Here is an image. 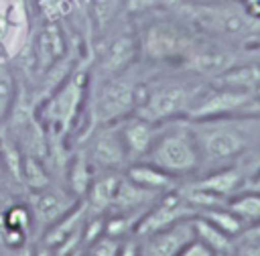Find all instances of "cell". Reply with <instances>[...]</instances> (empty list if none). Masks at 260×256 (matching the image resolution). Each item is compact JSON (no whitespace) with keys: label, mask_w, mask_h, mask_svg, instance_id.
Returning a JSON list of instances; mask_svg holds the SVG:
<instances>
[{"label":"cell","mask_w":260,"mask_h":256,"mask_svg":"<svg viewBox=\"0 0 260 256\" xmlns=\"http://www.w3.org/2000/svg\"><path fill=\"white\" fill-rule=\"evenodd\" d=\"M201 154V171L256 161L260 154V112L187 120Z\"/></svg>","instance_id":"1"},{"label":"cell","mask_w":260,"mask_h":256,"mask_svg":"<svg viewBox=\"0 0 260 256\" xmlns=\"http://www.w3.org/2000/svg\"><path fill=\"white\" fill-rule=\"evenodd\" d=\"M205 85V79L179 67L148 65L136 89L134 114L154 124L187 118L191 106Z\"/></svg>","instance_id":"2"},{"label":"cell","mask_w":260,"mask_h":256,"mask_svg":"<svg viewBox=\"0 0 260 256\" xmlns=\"http://www.w3.org/2000/svg\"><path fill=\"white\" fill-rule=\"evenodd\" d=\"M140 61L154 67H177L199 30L179 12L160 6L130 14Z\"/></svg>","instance_id":"3"},{"label":"cell","mask_w":260,"mask_h":256,"mask_svg":"<svg viewBox=\"0 0 260 256\" xmlns=\"http://www.w3.org/2000/svg\"><path fill=\"white\" fill-rule=\"evenodd\" d=\"M175 12L185 16L199 33L240 49H252L260 43V20L250 16L238 0H219L209 4L185 2Z\"/></svg>","instance_id":"4"},{"label":"cell","mask_w":260,"mask_h":256,"mask_svg":"<svg viewBox=\"0 0 260 256\" xmlns=\"http://www.w3.org/2000/svg\"><path fill=\"white\" fill-rule=\"evenodd\" d=\"M146 63L138 61L130 69L100 79L89 81V93H87V126L77 136L75 142H79L89 130H93L100 124H116L122 118L134 114L136 108V89L140 79L146 73Z\"/></svg>","instance_id":"5"},{"label":"cell","mask_w":260,"mask_h":256,"mask_svg":"<svg viewBox=\"0 0 260 256\" xmlns=\"http://www.w3.org/2000/svg\"><path fill=\"white\" fill-rule=\"evenodd\" d=\"M87 93H89V69H87V59H83L39 104L37 118L43 122L47 130L65 136L69 140L71 130L75 128L81 112L87 106Z\"/></svg>","instance_id":"6"},{"label":"cell","mask_w":260,"mask_h":256,"mask_svg":"<svg viewBox=\"0 0 260 256\" xmlns=\"http://www.w3.org/2000/svg\"><path fill=\"white\" fill-rule=\"evenodd\" d=\"M140 61L136 33L130 14L116 26L102 35H95L87 47V69L89 81H100L118 75Z\"/></svg>","instance_id":"7"},{"label":"cell","mask_w":260,"mask_h":256,"mask_svg":"<svg viewBox=\"0 0 260 256\" xmlns=\"http://www.w3.org/2000/svg\"><path fill=\"white\" fill-rule=\"evenodd\" d=\"M144 161L162 169L177 181L199 173L201 154L189 122L185 118L165 122Z\"/></svg>","instance_id":"8"},{"label":"cell","mask_w":260,"mask_h":256,"mask_svg":"<svg viewBox=\"0 0 260 256\" xmlns=\"http://www.w3.org/2000/svg\"><path fill=\"white\" fill-rule=\"evenodd\" d=\"M244 53L246 49H240L236 45L199 33L177 67L205 81H211L219 73H223L232 63H236Z\"/></svg>","instance_id":"9"},{"label":"cell","mask_w":260,"mask_h":256,"mask_svg":"<svg viewBox=\"0 0 260 256\" xmlns=\"http://www.w3.org/2000/svg\"><path fill=\"white\" fill-rule=\"evenodd\" d=\"M254 112H260V93L236 91L207 81V85L197 95L185 120H203V118L254 114Z\"/></svg>","instance_id":"10"},{"label":"cell","mask_w":260,"mask_h":256,"mask_svg":"<svg viewBox=\"0 0 260 256\" xmlns=\"http://www.w3.org/2000/svg\"><path fill=\"white\" fill-rule=\"evenodd\" d=\"M28 45H30L32 59H35V73H37L35 83L51 67H55L57 63H61V61H65L67 57L73 55L69 33H67V28L63 26V22L59 18L43 16V20L30 30Z\"/></svg>","instance_id":"11"},{"label":"cell","mask_w":260,"mask_h":256,"mask_svg":"<svg viewBox=\"0 0 260 256\" xmlns=\"http://www.w3.org/2000/svg\"><path fill=\"white\" fill-rule=\"evenodd\" d=\"M79 150L85 154L93 173L98 171H124L130 161L116 124H100L89 130L79 142Z\"/></svg>","instance_id":"12"},{"label":"cell","mask_w":260,"mask_h":256,"mask_svg":"<svg viewBox=\"0 0 260 256\" xmlns=\"http://www.w3.org/2000/svg\"><path fill=\"white\" fill-rule=\"evenodd\" d=\"M79 199L65 185H49L39 191H28V209L32 215V226L41 228V234L59 221L69 209L75 207Z\"/></svg>","instance_id":"13"},{"label":"cell","mask_w":260,"mask_h":256,"mask_svg":"<svg viewBox=\"0 0 260 256\" xmlns=\"http://www.w3.org/2000/svg\"><path fill=\"white\" fill-rule=\"evenodd\" d=\"M132 240L136 242L138 256H177L191 240H195V232L191 217H185L152 234Z\"/></svg>","instance_id":"14"},{"label":"cell","mask_w":260,"mask_h":256,"mask_svg":"<svg viewBox=\"0 0 260 256\" xmlns=\"http://www.w3.org/2000/svg\"><path fill=\"white\" fill-rule=\"evenodd\" d=\"M209 83L236 91L260 93V51L246 49V53L236 63H232L223 73H219Z\"/></svg>","instance_id":"15"},{"label":"cell","mask_w":260,"mask_h":256,"mask_svg":"<svg viewBox=\"0 0 260 256\" xmlns=\"http://www.w3.org/2000/svg\"><path fill=\"white\" fill-rule=\"evenodd\" d=\"M160 126L162 124H154V122L144 120L136 114H130V116H126L118 122L120 136H122V142H124V148H126V154H128L130 163L146 158Z\"/></svg>","instance_id":"16"},{"label":"cell","mask_w":260,"mask_h":256,"mask_svg":"<svg viewBox=\"0 0 260 256\" xmlns=\"http://www.w3.org/2000/svg\"><path fill=\"white\" fill-rule=\"evenodd\" d=\"M246 183V173L242 165H230V167H219L205 171L201 177H197L193 183H189L195 189L207 191L211 195L230 199L234 193H238Z\"/></svg>","instance_id":"17"},{"label":"cell","mask_w":260,"mask_h":256,"mask_svg":"<svg viewBox=\"0 0 260 256\" xmlns=\"http://www.w3.org/2000/svg\"><path fill=\"white\" fill-rule=\"evenodd\" d=\"M160 193L148 191L140 185H136L134 181H130L124 173L120 177V183L116 187L112 205L108 209V213H126V215H142L150 203L158 197Z\"/></svg>","instance_id":"18"},{"label":"cell","mask_w":260,"mask_h":256,"mask_svg":"<svg viewBox=\"0 0 260 256\" xmlns=\"http://www.w3.org/2000/svg\"><path fill=\"white\" fill-rule=\"evenodd\" d=\"M124 171H98L91 177V183L83 195L87 213H108L116 187Z\"/></svg>","instance_id":"19"},{"label":"cell","mask_w":260,"mask_h":256,"mask_svg":"<svg viewBox=\"0 0 260 256\" xmlns=\"http://www.w3.org/2000/svg\"><path fill=\"white\" fill-rule=\"evenodd\" d=\"M124 175L134 181L136 185L148 189V191H154V193H165L173 187H177V179L171 177L169 173H165L162 169L150 165L148 161H136V163H130L126 169H124Z\"/></svg>","instance_id":"20"},{"label":"cell","mask_w":260,"mask_h":256,"mask_svg":"<svg viewBox=\"0 0 260 256\" xmlns=\"http://www.w3.org/2000/svg\"><path fill=\"white\" fill-rule=\"evenodd\" d=\"M225 207L242 221L244 230L252 228L260 221V191L244 187L228 199Z\"/></svg>","instance_id":"21"},{"label":"cell","mask_w":260,"mask_h":256,"mask_svg":"<svg viewBox=\"0 0 260 256\" xmlns=\"http://www.w3.org/2000/svg\"><path fill=\"white\" fill-rule=\"evenodd\" d=\"M0 158H2L4 171L8 175V181L10 183H16V185H22L24 152H22L18 140L4 126H0Z\"/></svg>","instance_id":"22"},{"label":"cell","mask_w":260,"mask_h":256,"mask_svg":"<svg viewBox=\"0 0 260 256\" xmlns=\"http://www.w3.org/2000/svg\"><path fill=\"white\" fill-rule=\"evenodd\" d=\"M91 177H93V169L89 167L85 154L75 148L71 152V158L67 163V171H65V181H67V189L77 197V199H83L89 183H91Z\"/></svg>","instance_id":"23"},{"label":"cell","mask_w":260,"mask_h":256,"mask_svg":"<svg viewBox=\"0 0 260 256\" xmlns=\"http://www.w3.org/2000/svg\"><path fill=\"white\" fill-rule=\"evenodd\" d=\"M191 223H193V232H195V238L205 244L215 256L217 254H228L232 252L234 248V238L228 236L225 232H221L217 226H213L211 221L199 217V215H193L191 217Z\"/></svg>","instance_id":"24"},{"label":"cell","mask_w":260,"mask_h":256,"mask_svg":"<svg viewBox=\"0 0 260 256\" xmlns=\"http://www.w3.org/2000/svg\"><path fill=\"white\" fill-rule=\"evenodd\" d=\"M18 89V75L8 61H0V126L4 124Z\"/></svg>","instance_id":"25"},{"label":"cell","mask_w":260,"mask_h":256,"mask_svg":"<svg viewBox=\"0 0 260 256\" xmlns=\"http://www.w3.org/2000/svg\"><path fill=\"white\" fill-rule=\"evenodd\" d=\"M53 183V175L49 173L47 165L41 158H35L30 154H24L22 163V185L28 191H39L45 189Z\"/></svg>","instance_id":"26"},{"label":"cell","mask_w":260,"mask_h":256,"mask_svg":"<svg viewBox=\"0 0 260 256\" xmlns=\"http://www.w3.org/2000/svg\"><path fill=\"white\" fill-rule=\"evenodd\" d=\"M195 215H199V217H203V219H207V221H211L213 226H217L221 232H225L228 236H232L234 240L244 232V226H242V221L225 207V205H221V207H207V209H199Z\"/></svg>","instance_id":"27"},{"label":"cell","mask_w":260,"mask_h":256,"mask_svg":"<svg viewBox=\"0 0 260 256\" xmlns=\"http://www.w3.org/2000/svg\"><path fill=\"white\" fill-rule=\"evenodd\" d=\"M0 223H2V230H12V232H20L24 236L30 234V228L32 226V215H30V209L28 205L24 203H12L6 207V211L2 213L0 217Z\"/></svg>","instance_id":"28"},{"label":"cell","mask_w":260,"mask_h":256,"mask_svg":"<svg viewBox=\"0 0 260 256\" xmlns=\"http://www.w3.org/2000/svg\"><path fill=\"white\" fill-rule=\"evenodd\" d=\"M124 242H126V240H124ZM124 242H122V240H116V238H110V236H102V238L95 240L85 252H87L89 256H120Z\"/></svg>","instance_id":"29"},{"label":"cell","mask_w":260,"mask_h":256,"mask_svg":"<svg viewBox=\"0 0 260 256\" xmlns=\"http://www.w3.org/2000/svg\"><path fill=\"white\" fill-rule=\"evenodd\" d=\"M232 256H260V240H252V238L238 236V238L234 240Z\"/></svg>","instance_id":"30"},{"label":"cell","mask_w":260,"mask_h":256,"mask_svg":"<svg viewBox=\"0 0 260 256\" xmlns=\"http://www.w3.org/2000/svg\"><path fill=\"white\" fill-rule=\"evenodd\" d=\"M177 256H215V254H213L205 244H201V242L195 238V240H191Z\"/></svg>","instance_id":"31"},{"label":"cell","mask_w":260,"mask_h":256,"mask_svg":"<svg viewBox=\"0 0 260 256\" xmlns=\"http://www.w3.org/2000/svg\"><path fill=\"white\" fill-rule=\"evenodd\" d=\"M238 2L244 6V10L250 16H254L256 20H260V0H238Z\"/></svg>","instance_id":"32"},{"label":"cell","mask_w":260,"mask_h":256,"mask_svg":"<svg viewBox=\"0 0 260 256\" xmlns=\"http://www.w3.org/2000/svg\"><path fill=\"white\" fill-rule=\"evenodd\" d=\"M30 256H55V250L51 246H47L45 242H39L37 246H32V254Z\"/></svg>","instance_id":"33"},{"label":"cell","mask_w":260,"mask_h":256,"mask_svg":"<svg viewBox=\"0 0 260 256\" xmlns=\"http://www.w3.org/2000/svg\"><path fill=\"white\" fill-rule=\"evenodd\" d=\"M240 236H244V238H252V240H260V221H258L256 226H252V228H246Z\"/></svg>","instance_id":"34"},{"label":"cell","mask_w":260,"mask_h":256,"mask_svg":"<svg viewBox=\"0 0 260 256\" xmlns=\"http://www.w3.org/2000/svg\"><path fill=\"white\" fill-rule=\"evenodd\" d=\"M6 183H10V181H8V175H6L4 165H2V158H0V187H4Z\"/></svg>","instance_id":"35"},{"label":"cell","mask_w":260,"mask_h":256,"mask_svg":"<svg viewBox=\"0 0 260 256\" xmlns=\"http://www.w3.org/2000/svg\"><path fill=\"white\" fill-rule=\"evenodd\" d=\"M185 2H191V4H209V2H219V0H185Z\"/></svg>","instance_id":"36"},{"label":"cell","mask_w":260,"mask_h":256,"mask_svg":"<svg viewBox=\"0 0 260 256\" xmlns=\"http://www.w3.org/2000/svg\"><path fill=\"white\" fill-rule=\"evenodd\" d=\"M217 256H232V252H228V254H217Z\"/></svg>","instance_id":"37"},{"label":"cell","mask_w":260,"mask_h":256,"mask_svg":"<svg viewBox=\"0 0 260 256\" xmlns=\"http://www.w3.org/2000/svg\"><path fill=\"white\" fill-rule=\"evenodd\" d=\"M252 49H258V51H260V43H258V45H256V47H252Z\"/></svg>","instance_id":"38"},{"label":"cell","mask_w":260,"mask_h":256,"mask_svg":"<svg viewBox=\"0 0 260 256\" xmlns=\"http://www.w3.org/2000/svg\"><path fill=\"white\" fill-rule=\"evenodd\" d=\"M83 256H89V254H87V252H85V254H83Z\"/></svg>","instance_id":"39"}]
</instances>
